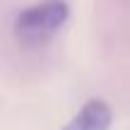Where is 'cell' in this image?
<instances>
[{"label": "cell", "instance_id": "7a4b0ae2", "mask_svg": "<svg viewBox=\"0 0 130 130\" xmlns=\"http://www.w3.org/2000/svg\"><path fill=\"white\" fill-rule=\"evenodd\" d=\"M111 123H113L111 106L101 99H92L75 113V118L63 130H108Z\"/></svg>", "mask_w": 130, "mask_h": 130}, {"label": "cell", "instance_id": "6da1fadb", "mask_svg": "<svg viewBox=\"0 0 130 130\" xmlns=\"http://www.w3.org/2000/svg\"><path fill=\"white\" fill-rule=\"evenodd\" d=\"M68 14L70 7L65 0H41L17 14L14 34L24 46H43L68 22Z\"/></svg>", "mask_w": 130, "mask_h": 130}]
</instances>
